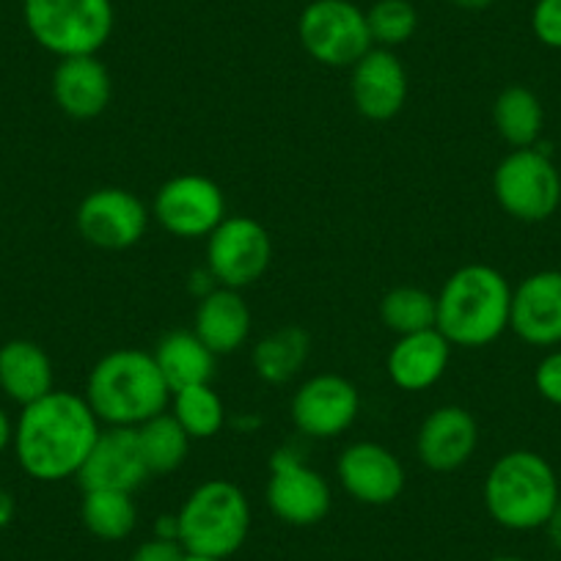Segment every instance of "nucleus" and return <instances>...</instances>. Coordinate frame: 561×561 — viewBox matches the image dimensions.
Listing matches in <instances>:
<instances>
[{"label":"nucleus","instance_id":"1","mask_svg":"<svg viewBox=\"0 0 561 561\" xmlns=\"http://www.w3.org/2000/svg\"><path fill=\"white\" fill-rule=\"evenodd\" d=\"M102 424L85 397L50 391L25 404L14 424V455L20 468L36 482H61L78 477Z\"/></svg>","mask_w":561,"mask_h":561},{"label":"nucleus","instance_id":"2","mask_svg":"<svg viewBox=\"0 0 561 561\" xmlns=\"http://www.w3.org/2000/svg\"><path fill=\"white\" fill-rule=\"evenodd\" d=\"M83 397L105 427H140L169 410L171 388L152 353L122 347L96 360Z\"/></svg>","mask_w":561,"mask_h":561},{"label":"nucleus","instance_id":"3","mask_svg":"<svg viewBox=\"0 0 561 561\" xmlns=\"http://www.w3.org/2000/svg\"><path fill=\"white\" fill-rule=\"evenodd\" d=\"M435 300V328L451 347H488L510 328L512 287L504 273L490 264H466L455 270Z\"/></svg>","mask_w":561,"mask_h":561},{"label":"nucleus","instance_id":"4","mask_svg":"<svg viewBox=\"0 0 561 561\" xmlns=\"http://www.w3.org/2000/svg\"><path fill=\"white\" fill-rule=\"evenodd\" d=\"M559 504V479L542 455L528 449L506 451L484 479V506L499 526L531 531L548 523Z\"/></svg>","mask_w":561,"mask_h":561},{"label":"nucleus","instance_id":"5","mask_svg":"<svg viewBox=\"0 0 561 561\" xmlns=\"http://www.w3.org/2000/svg\"><path fill=\"white\" fill-rule=\"evenodd\" d=\"M176 520L180 545L187 553L226 561L245 545L251 531V504L234 482L209 479L187 495Z\"/></svg>","mask_w":561,"mask_h":561},{"label":"nucleus","instance_id":"6","mask_svg":"<svg viewBox=\"0 0 561 561\" xmlns=\"http://www.w3.org/2000/svg\"><path fill=\"white\" fill-rule=\"evenodd\" d=\"M25 28L58 58L96 56L116 25L111 0H23Z\"/></svg>","mask_w":561,"mask_h":561},{"label":"nucleus","instance_id":"7","mask_svg":"<svg viewBox=\"0 0 561 561\" xmlns=\"http://www.w3.org/2000/svg\"><path fill=\"white\" fill-rule=\"evenodd\" d=\"M304 50L322 67H353L375 47L366 12L353 0H311L298 20Z\"/></svg>","mask_w":561,"mask_h":561},{"label":"nucleus","instance_id":"8","mask_svg":"<svg viewBox=\"0 0 561 561\" xmlns=\"http://www.w3.org/2000/svg\"><path fill=\"white\" fill-rule=\"evenodd\" d=\"M493 193L506 215L539 224L559 209L561 176L553 160L539 149H515L495 165Z\"/></svg>","mask_w":561,"mask_h":561},{"label":"nucleus","instance_id":"9","mask_svg":"<svg viewBox=\"0 0 561 561\" xmlns=\"http://www.w3.org/2000/svg\"><path fill=\"white\" fill-rule=\"evenodd\" d=\"M273 259V240L259 220L248 215H226L207 237V270L218 287L245 289L262 278Z\"/></svg>","mask_w":561,"mask_h":561},{"label":"nucleus","instance_id":"10","mask_svg":"<svg viewBox=\"0 0 561 561\" xmlns=\"http://www.w3.org/2000/svg\"><path fill=\"white\" fill-rule=\"evenodd\" d=\"M152 215L169 234L198 240L224 224L226 196L218 182L204 174L171 176L154 196Z\"/></svg>","mask_w":561,"mask_h":561},{"label":"nucleus","instance_id":"11","mask_svg":"<svg viewBox=\"0 0 561 561\" xmlns=\"http://www.w3.org/2000/svg\"><path fill=\"white\" fill-rule=\"evenodd\" d=\"M267 506L280 523L314 526L331 512V484L293 449H278L270 457Z\"/></svg>","mask_w":561,"mask_h":561},{"label":"nucleus","instance_id":"12","mask_svg":"<svg viewBox=\"0 0 561 561\" xmlns=\"http://www.w3.org/2000/svg\"><path fill=\"white\" fill-rule=\"evenodd\" d=\"M80 237L102 251H127L149 229V209L124 187H96L80 202L75 215Z\"/></svg>","mask_w":561,"mask_h":561},{"label":"nucleus","instance_id":"13","mask_svg":"<svg viewBox=\"0 0 561 561\" xmlns=\"http://www.w3.org/2000/svg\"><path fill=\"white\" fill-rule=\"evenodd\" d=\"M360 393L353 380L342 375H314L295 391L289 415L300 435L317 440L339 438L355 424Z\"/></svg>","mask_w":561,"mask_h":561},{"label":"nucleus","instance_id":"14","mask_svg":"<svg viewBox=\"0 0 561 561\" xmlns=\"http://www.w3.org/2000/svg\"><path fill=\"white\" fill-rule=\"evenodd\" d=\"M152 477L147 460L140 455L135 427H105L91 446L83 468L78 471V484L83 490H122L135 493Z\"/></svg>","mask_w":561,"mask_h":561},{"label":"nucleus","instance_id":"15","mask_svg":"<svg viewBox=\"0 0 561 561\" xmlns=\"http://www.w3.org/2000/svg\"><path fill=\"white\" fill-rule=\"evenodd\" d=\"M336 477L358 504L386 506L402 495L404 468L391 449L358 440L339 455Z\"/></svg>","mask_w":561,"mask_h":561},{"label":"nucleus","instance_id":"16","mask_svg":"<svg viewBox=\"0 0 561 561\" xmlns=\"http://www.w3.org/2000/svg\"><path fill=\"white\" fill-rule=\"evenodd\" d=\"M510 328L531 347L561 344V273L542 270L512 289Z\"/></svg>","mask_w":561,"mask_h":561},{"label":"nucleus","instance_id":"17","mask_svg":"<svg viewBox=\"0 0 561 561\" xmlns=\"http://www.w3.org/2000/svg\"><path fill=\"white\" fill-rule=\"evenodd\" d=\"M350 91L358 113L369 122H388L399 116L408 102V72L397 53L386 47H371L360 61H355Z\"/></svg>","mask_w":561,"mask_h":561},{"label":"nucleus","instance_id":"18","mask_svg":"<svg viewBox=\"0 0 561 561\" xmlns=\"http://www.w3.org/2000/svg\"><path fill=\"white\" fill-rule=\"evenodd\" d=\"M479 446V424L460 404L435 408L421 421L415 451L419 460L435 473H449L466 466Z\"/></svg>","mask_w":561,"mask_h":561},{"label":"nucleus","instance_id":"19","mask_svg":"<svg viewBox=\"0 0 561 561\" xmlns=\"http://www.w3.org/2000/svg\"><path fill=\"white\" fill-rule=\"evenodd\" d=\"M50 89L58 111L78 122L102 116L111 105L113 94L111 72L96 56L61 58L58 67L53 69Z\"/></svg>","mask_w":561,"mask_h":561},{"label":"nucleus","instance_id":"20","mask_svg":"<svg viewBox=\"0 0 561 561\" xmlns=\"http://www.w3.org/2000/svg\"><path fill=\"white\" fill-rule=\"evenodd\" d=\"M451 360V344L438 328L399 336L386 360L388 377L402 391H427L446 375Z\"/></svg>","mask_w":561,"mask_h":561},{"label":"nucleus","instance_id":"21","mask_svg":"<svg viewBox=\"0 0 561 561\" xmlns=\"http://www.w3.org/2000/svg\"><path fill=\"white\" fill-rule=\"evenodd\" d=\"M193 333L215 355H229L240 350L251 336V309L242 300L240 289L215 287L198 300Z\"/></svg>","mask_w":561,"mask_h":561},{"label":"nucleus","instance_id":"22","mask_svg":"<svg viewBox=\"0 0 561 561\" xmlns=\"http://www.w3.org/2000/svg\"><path fill=\"white\" fill-rule=\"evenodd\" d=\"M53 360L31 339H12L0 347V391L12 402L31 404L56 391Z\"/></svg>","mask_w":561,"mask_h":561},{"label":"nucleus","instance_id":"23","mask_svg":"<svg viewBox=\"0 0 561 561\" xmlns=\"http://www.w3.org/2000/svg\"><path fill=\"white\" fill-rule=\"evenodd\" d=\"M152 355L160 366V375L169 382L171 393L182 391V388L213 382L218 355L193 331L165 333Z\"/></svg>","mask_w":561,"mask_h":561},{"label":"nucleus","instance_id":"24","mask_svg":"<svg viewBox=\"0 0 561 561\" xmlns=\"http://www.w3.org/2000/svg\"><path fill=\"white\" fill-rule=\"evenodd\" d=\"M311 350V339L304 328L284 325L264 336L253 347V369L270 386L289 382L306 364Z\"/></svg>","mask_w":561,"mask_h":561},{"label":"nucleus","instance_id":"25","mask_svg":"<svg viewBox=\"0 0 561 561\" xmlns=\"http://www.w3.org/2000/svg\"><path fill=\"white\" fill-rule=\"evenodd\" d=\"M545 113L539 96L526 85H510L493 102V124L501 138L515 149H528L542 133Z\"/></svg>","mask_w":561,"mask_h":561},{"label":"nucleus","instance_id":"26","mask_svg":"<svg viewBox=\"0 0 561 561\" xmlns=\"http://www.w3.org/2000/svg\"><path fill=\"white\" fill-rule=\"evenodd\" d=\"M135 433H138L140 455L147 460L149 473L176 471L191 455L193 438L182 430V424L171 415V410L144 421L140 427H135Z\"/></svg>","mask_w":561,"mask_h":561},{"label":"nucleus","instance_id":"27","mask_svg":"<svg viewBox=\"0 0 561 561\" xmlns=\"http://www.w3.org/2000/svg\"><path fill=\"white\" fill-rule=\"evenodd\" d=\"M83 526L105 542H118L129 537L138 523L133 493L122 490H83V504H80Z\"/></svg>","mask_w":561,"mask_h":561},{"label":"nucleus","instance_id":"28","mask_svg":"<svg viewBox=\"0 0 561 561\" xmlns=\"http://www.w3.org/2000/svg\"><path fill=\"white\" fill-rule=\"evenodd\" d=\"M171 415L182 424L193 440H207L224 430L226 408L224 399L213 391V386H191L171 393Z\"/></svg>","mask_w":561,"mask_h":561},{"label":"nucleus","instance_id":"29","mask_svg":"<svg viewBox=\"0 0 561 561\" xmlns=\"http://www.w3.org/2000/svg\"><path fill=\"white\" fill-rule=\"evenodd\" d=\"M438 317V300L421 287H397L382 295L380 320L397 336L430 331Z\"/></svg>","mask_w":561,"mask_h":561},{"label":"nucleus","instance_id":"30","mask_svg":"<svg viewBox=\"0 0 561 561\" xmlns=\"http://www.w3.org/2000/svg\"><path fill=\"white\" fill-rule=\"evenodd\" d=\"M366 23H369L371 42L391 50L413 39L419 28V12L410 0H377L366 12Z\"/></svg>","mask_w":561,"mask_h":561},{"label":"nucleus","instance_id":"31","mask_svg":"<svg viewBox=\"0 0 561 561\" xmlns=\"http://www.w3.org/2000/svg\"><path fill=\"white\" fill-rule=\"evenodd\" d=\"M531 31L545 47L561 50V0H537L531 12Z\"/></svg>","mask_w":561,"mask_h":561},{"label":"nucleus","instance_id":"32","mask_svg":"<svg viewBox=\"0 0 561 561\" xmlns=\"http://www.w3.org/2000/svg\"><path fill=\"white\" fill-rule=\"evenodd\" d=\"M534 386H537L539 397L561 408V350L539 360L537 371H534Z\"/></svg>","mask_w":561,"mask_h":561},{"label":"nucleus","instance_id":"33","mask_svg":"<svg viewBox=\"0 0 561 561\" xmlns=\"http://www.w3.org/2000/svg\"><path fill=\"white\" fill-rule=\"evenodd\" d=\"M187 550L182 548L176 539H147L144 545H138L129 561H185Z\"/></svg>","mask_w":561,"mask_h":561},{"label":"nucleus","instance_id":"34","mask_svg":"<svg viewBox=\"0 0 561 561\" xmlns=\"http://www.w3.org/2000/svg\"><path fill=\"white\" fill-rule=\"evenodd\" d=\"M154 537L176 539L180 542V520H176V515H160L158 526H154Z\"/></svg>","mask_w":561,"mask_h":561},{"label":"nucleus","instance_id":"35","mask_svg":"<svg viewBox=\"0 0 561 561\" xmlns=\"http://www.w3.org/2000/svg\"><path fill=\"white\" fill-rule=\"evenodd\" d=\"M14 512H18V504H14V495L9 490L0 488V528H7L9 523L14 520Z\"/></svg>","mask_w":561,"mask_h":561},{"label":"nucleus","instance_id":"36","mask_svg":"<svg viewBox=\"0 0 561 561\" xmlns=\"http://www.w3.org/2000/svg\"><path fill=\"white\" fill-rule=\"evenodd\" d=\"M14 444V424L9 419V413L0 408V455Z\"/></svg>","mask_w":561,"mask_h":561},{"label":"nucleus","instance_id":"37","mask_svg":"<svg viewBox=\"0 0 561 561\" xmlns=\"http://www.w3.org/2000/svg\"><path fill=\"white\" fill-rule=\"evenodd\" d=\"M545 528H548V537H550V542H553V548L561 553V501H559V504H556L553 515L548 517Z\"/></svg>","mask_w":561,"mask_h":561},{"label":"nucleus","instance_id":"38","mask_svg":"<svg viewBox=\"0 0 561 561\" xmlns=\"http://www.w3.org/2000/svg\"><path fill=\"white\" fill-rule=\"evenodd\" d=\"M451 7L462 9V12H484L495 3V0H449Z\"/></svg>","mask_w":561,"mask_h":561},{"label":"nucleus","instance_id":"39","mask_svg":"<svg viewBox=\"0 0 561 561\" xmlns=\"http://www.w3.org/2000/svg\"><path fill=\"white\" fill-rule=\"evenodd\" d=\"M185 561H224V559H209V556H193V553H187Z\"/></svg>","mask_w":561,"mask_h":561},{"label":"nucleus","instance_id":"40","mask_svg":"<svg viewBox=\"0 0 561 561\" xmlns=\"http://www.w3.org/2000/svg\"><path fill=\"white\" fill-rule=\"evenodd\" d=\"M493 561H523V559H515V556H499V559H493Z\"/></svg>","mask_w":561,"mask_h":561}]
</instances>
